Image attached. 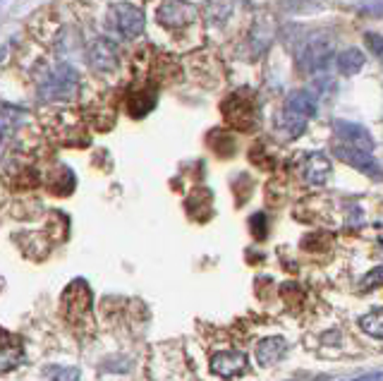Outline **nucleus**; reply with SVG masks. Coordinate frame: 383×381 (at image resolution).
<instances>
[{
	"mask_svg": "<svg viewBox=\"0 0 383 381\" xmlns=\"http://www.w3.org/2000/svg\"><path fill=\"white\" fill-rule=\"evenodd\" d=\"M77 72L70 65H60L58 70H53L51 75L41 82L39 94L46 101H70L77 94Z\"/></svg>",
	"mask_w": 383,
	"mask_h": 381,
	"instance_id": "f257e3e1",
	"label": "nucleus"
},
{
	"mask_svg": "<svg viewBox=\"0 0 383 381\" xmlns=\"http://www.w3.org/2000/svg\"><path fill=\"white\" fill-rule=\"evenodd\" d=\"M108 22L123 39H137L144 32V12L132 3H115L108 10Z\"/></svg>",
	"mask_w": 383,
	"mask_h": 381,
	"instance_id": "f03ea898",
	"label": "nucleus"
},
{
	"mask_svg": "<svg viewBox=\"0 0 383 381\" xmlns=\"http://www.w3.org/2000/svg\"><path fill=\"white\" fill-rule=\"evenodd\" d=\"M211 372L223 379H235L249 372V358L242 350H223L211 358Z\"/></svg>",
	"mask_w": 383,
	"mask_h": 381,
	"instance_id": "7ed1b4c3",
	"label": "nucleus"
},
{
	"mask_svg": "<svg viewBox=\"0 0 383 381\" xmlns=\"http://www.w3.org/2000/svg\"><path fill=\"white\" fill-rule=\"evenodd\" d=\"M333 58V41L328 39H314L305 46V51L300 53V65L307 72H319L324 70Z\"/></svg>",
	"mask_w": 383,
	"mask_h": 381,
	"instance_id": "20e7f679",
	"label": "nucleus"
},
{
	"mask_svg": "<svg viewBox=\"0 0 383 381\" xmlns=\"http://www.w3.org/2000/svg\"><path fill=\"white\" fill-rule=\"evenodd\" d=\"M333 154H336L340 161H345V163H350L352 168H357V171L374 175V178H381V168H379V163L374 161L372 151H362V149L348 147V144H338V147L333 149Z\"/></svg>",
	"mask_w": 383,
	"mask_h": 381,
	"instance_id": "39448f33",
	"label": "nucleus"
},
{
	"mask_svg": "<svg viewBox=\"0 0 383 381\" xmlns=\"http://www.w3.org/2000/svg\"><path fill=\"white\" fill-rule=\"evenodd\" d=\"M333 130H336V137L343 139L348 147L362 149V151H374V139L367 127H362L357 123H348V120H336V123H333Z\"/></svg>",
	"mask_w": 383,
	"mask_h": 381,
	"instance_id": "423d86ee",
	"label": "nucleus"
},
{
	"mask_svg": "<svg viewBox=\"0 0 383 381\" xmlns=\"http://www.w3.org/2000/svg\"><path fill=\"white\" fill-rule=\"evenodd\" d=\"M302 175H305L307 183L324 185L328 180V175H331V159H328L324 151L305 154V159H302Z\"/></svg>",
	"mask_w": 383,
	"mask_h": 381,
	"instance_id": "0eeeda50",
	"label": "nucleus"
},
{
	"mask_svg": "<svg viewBox=\"0 0 383 381\" xmlns=\"http://www.w3.org/2000/svg\"><path fill=\"white\" fill-rule=\"evenodd\" d=\"M194 20V8L182 0H166L158 10V22L166 27H185Z\"/></svg>",
	"mask_w": 383,
	"mask_h": 381,
	"instance_id": "6e6552de",
	"label": "nucleus"
},
{
	"mask_svg": "<svg viewBox=\"0 0 383 381\" xmlns=\"http://www.w3.org/2000/svg\"><path fill=\"white\" fill-rule=\"evenodd\" d=\"M89 63L91 68L101 72L115 70V65H118V48L108 39H96L94 44L89 46Z\"/></svg>",
	"mask_w": 383,
	"mask_h": 381,
	"instance_id": "1a4fd4ad",
	"label": "nucleus"
},
{
	"mask_svg": "<svg viewBox=\"0 0 383 381\" xmlns=\"http://www.w3.org/2000/svg\"><path fill=\"white\" fill-rule=\"evenodd\" d=\"M285 353H288V341L283 336H269L264 341H259L257 362L259 367H273L285 358Z\"/></svg>",
	"mask_w": 383,
	"mask_h": 381,
	"instance_id": "9d476101",
	"label": "nucleus"
},
{
	"mask_svg": "<svg viewBox=\"0 0 383 381\" xmlns=\"http://www.w3.org/2000/svg\"><path fill=\"white\" fill-rule=\"evenodd\" d=\"M364 63H367V58H364V53L360 51V48H345V51L336 58L338 72L345 77L357 75V72L364 68Z\"/></svg>",
	"mask_w": 383,
	"mask_h": 381,
	"instance_id": "9b49d317",
	"label": "nucleus"
},
{
	"mask_svg": "<svg viewBox=\"0 0 383 381\" xmlns=\"http://www.w3.org/2000/svg\"><path fill=\"white\" fill-rule=\"evenodd\" d=\"M0 338H3V331H0ZM20 360H22V343H17L10 334H5L3 346H0V372L12 370Z\"/></svg>",
	"mask_w": 383,
	"mask_h": 381,
	"instance_id": "f8f14e48",
	"label": "nucleus"
},
{
	"mask_svg": "<svg viewBox=\"0 0 383 381\" xmlns=\"http://www.w3.org/2000/svg\"><path fill=\"white\" fill-rule=\"evenodd\" d=\"M307 120H309V118L300 116V113H295V111H290V108H285V106H283L281 120H278V125H281V130L285 132V137L297 139V137L302 135V132H305Z\"/></svg>",
	"mask_w": 383,
	"mask_h": 381,
	"instance_id": "ddd939ff",
	"label": "nucleus"
},
{
	"mask_svg": "<svg viewBox=\"0 0 383 381\" xmlns=\"http://www.w3.org/2000/svg\"><path fill=\"white\" fill-rule=\"evenodd\" d=\"M285 108H290V111L300 113V116H305V118L316 116V101L309 92H293L288 99H285Z\"/></svg>",
	"mask_w": 383,
	"mask_h": 381,
	"instance_id": "4468645a",
	"label": "nucleus"
},
{
	"mask_svg": "<svg viewBox=\"0 0 383 381\" xmlns=\"http://www.w3.org/2000/svg\"><path fill=\"white\" fill-rule=\"evenodd\" d=\"M360 329L364 331V334L381 338L383 341V310H374V312L360 317Z\"/></svg>",
	"mask_w": 383,
	"mask_h": 381,
	"instance_id": "2eb2a0df",
	"label": "nucleus"
},
{
	"mask_svg": "<svg viewBox=\"0 0 383 381\" xmlns=\"http://www.w3.org/2000/svg\"><path fill=\"white\" fill-rule=\"evenodd\" d=\"M364 39H367L369 51H372L379 60H383V36L381 34H367Z\"/></svg>",
	"mask_w": 383,
	"mask_h": 381,
	"instance_id": "dca6fc26",
	"label": "nucleus"
},
{
	"mask_svg": "<svg viewBox=\"0 0 383 381\" xmlns=\"http://www.w3.org/2000/svg\"><path fill=\"white\" fill-rule=\"evenodd\" d=\"M46 374L53 379H79V370H48Z\"/></svg>",
	"mask_w": 383,
	"mask_h": 381,
	"instance_id": "f3484780",
	"label": "nucleus"
},
{
	"mask_svg": "<svg viewBox=\"0 0 383 381\" xmlns=\"http://www.w3.org/2000/svg\"><path fill=\"white\" fill-rule=\"evenodd\" d=\"M381 281H383V269H374L372 274H369V276L362 281V286H364V288H372V286H376V283H381Z\"/></svg>",
	"mask_w": 383,
	"mask_h": 381,
	"instance_id": "a211bd4d",
	"label": "nucleus"
},
{
	"mask_svg": "<svg viewBox=\"0 0 383 381\" xmlns=\"http://www.w3.org/2000/svg\"><path fill=\"white\" fill-rule=\"evenodd\" d=\"M252 226H257V235H259V238H264V235H266L264 214H257V216H254V219H252Z\"/></svg>",
	"mask_w": 383,
	"mask_h": 381,
	"instance_id": "6ab92c4d",
	"label": "nucleus"
},
{
	"mask_svg": "<svg viewBox=\"0 0 383 381\" xmlns=\"http://www.w3.org/2000/svg\"><path fill=\"white\" fill-rule=\"evenodd\" d=\"M360 379H362V381H374V379H383V372H369V374H362Z\"/></svg>",
	"mask_w": 383,
	"mask_h": 381,
	"instance_id": "aec40b11",
	"label": "nucleus"
}]
</instances>
